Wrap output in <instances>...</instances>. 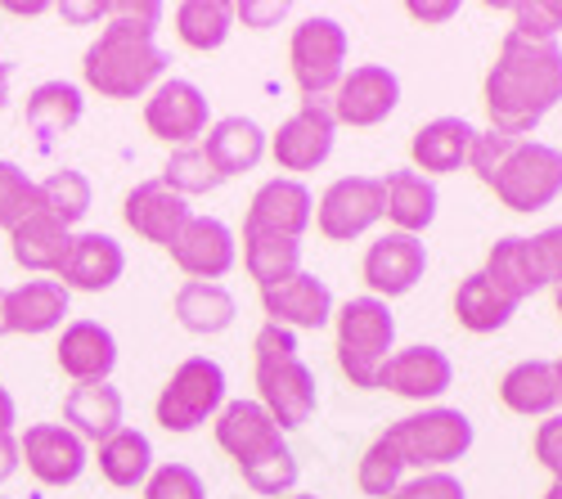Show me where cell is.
I'll return each mask as SVG.
<instances>
[{"instance_id": "26", "label": "cell", "mask_w": 562, "mask_h": 499, "mask_svg": "<svg viewBox=\"0 0 562 499\" xmlns=\"http://www.w3.org/2000/svg\"><path fill=\"white\" fill-rule=\"evenodd\" d=\"M10 248H14V261L23 270H36V275H59L64 261H68V248H72V230L41 207V212H32L27 220H19L10 230Z\"/></svg>"}, {"instance_id": "54", "label": "cell", "mask_w": 562, "mask_h": 499, "mask_svg": "<svg viewBox=\"0 0 562 499\" xmlns=\"http://www.w3.org/2000/svg\"><path fill=\"white\" fill-rule=\"evenodd\" d=\"M553 374H558V400H562V360H553Z\"/></svg>"}, {"instance_id": "22", "label": "cell", "mask_w": 562, "mask_h": 499, "mask_svg": "<svg viewBox=\"0 0 562 499\" xmlns=\"http://www.w3.org/2000/svg\"><path fill=\"white\" fill-rule=\"evenodd\" d=\"M126 270V252L113 235H100V230H86V235H72V248H68V261L59 270V284L72 293H104L122 280Z\"/></svg>"}, {"instance_id": "14", "label": "cell", "mask_w": 562, "mask_h": 499, "mask_svg": "<svg viewBox=\"0 0 562 499\" xmlns=\"http://www.w3.org/2000/svg\"><path fill=\"white\" fill-rule=\"evenodd\" d=\"M364 284H369V297L379 302H392V297H405L418 288V280L428 275V248L418 235H401V230H387L369 243L364 252Z\"/></svg>"}, {"instance_id": "7", "label": "cell", "mask_w": 562, "mask_h": 499, "mask_svg": "<svg viewBox=\"0 0 562 499\" xmlns=\"http://www.w3.org/2000/svg\"><path fill=\"white\" fill-rule=\"evenodd\" d=\"M347 55H351V41L338 19L329 14L302 19L289 41V64H293V81L302 90V100H329L347 72Z\"/></svg>"}, {"instance_id": "18", "label": "cell", "mask_w": 562, "mask_h": 499, "mask_svg": "<svg viewBox=\"0 0 562 499\" xmlns=\"http://www.w3.org/2000/svg\"><path fill=\"white\" fill-rule=\"evenodd\" d=\"M261 310H266V325H279L289 333H315L324 325H334V288L319 275H311V270H302L289 284L266 288Z\"/></svg>"}, {"instance_id": "19", "label": "cell", "mask_w": 562, "mask_h": 499, "mask_svg": "<svg viewBox=\"0 0 562 499\" xmlns=\"http://www.w3.org/2000/svg\"><path fill=\"white\" fill-rule=\"evenodd\" d=\"M311 220H315V194L302 185V180H293V175L266 180V185L252 194L248 216H244L248 230L284 235V239H297V243L311 230Z\"/></svg>"}, {"instance_id": "36", "label": "cell", "mask_w": 562, "mask_h": 499, "mask_svg": "<svg viewBox=\"0 0 562 499\" xmlns=\"http://www.w3.org/2000/svg\"><path fill=\"white\" fill-rule=\"evenodd\" d=\"M176 32L190 50H221L234 32V5L229 0H184L176 10Z\"/></svg>"}, {"instance_id": "11", "label": "cell", "mask_w": 562, "mask_h": 499, "mask_svg": "<svg viewBox=\"0 0 562 499\" xmlns=\"http://www.w3.org/2000/svg\"><path fill=\"white\" fill-rule=\"evenodd\" d=\"M383 220V180L379 175H338L315 203V225L329 243H351Z\"/></svg>"}, {"instance_id": "35", "label": "cell", "mask_w": 562, "mask_h": 499, "mask_svg": "<svg viewBox=\"0 0 562 499\" xmlns=\"http://www.w3.org/2000/svg\"><path fill=\"white\" fill-rule=\"evenodd\" d=\"M100 473L117 490L145 486L149 473H154V445H149V436L135 432V428H117L109 441H100Z\"/></svg>"}, {"instance_id": "12", "label": "cell", "mask_w": 562, "mask_h": 499, "mask_svg": "<svg viewBox=\"0 0 562 499\" xmlns=\"http://www.w3.org/2000/svg\"><path fill=\"white\" fill-rule=\"evenodd\" d=\"M401 104V77L383 64H360V68H347L334 100H329V113L338 126H379L396 113Z\"/></svg>"}, {"instance_id": "40", "label": "cell", "mask_w": 562, "mask_h": 499, "mask_svg": "<svg viewBox=\"0 0 562 499\" xmlns=\"http://www.w3.org/2000/svg\"><path fill=\"white\" fill-rule=\"evenodd\" d=\"M32 212H41V190L36 180L19 167L0 158V230H14L19 220H27Z\"/></svg>"}, {"instance_id": "48", "label": "cell", "mask_w": 562, "mask_h": 499, "mask_svg": "<svg viewBox=\"0 0 562 499\" xmlns=\"http://www.w3.org/2000/svg\"><path fill=\"white\" fill-rule=\"evenodd\" d=\"M405 10H409V19H418V23H450V19L459 14L454 0H441V5H428V0L418 5V0H414V5H405Z\"/></svg>"}, {"instance_id": "16", "label": "cell", "mask_w": 562, "mask_h": 499, "mask_svg": "<svg viewBox=\"0 0 562 499\" xmlns=\"http://www.w3.org/2000/svg\"><path fill=\"white\" fill-rule=\"evenodd\" d=\"M167 252L190 280L221 284V275H229L234 261H239V239L221 216H194Z\"/></svg>"}, {"instance_id": "47", "label": "cell", "mask_w": 562, "mask_h": 499, "mask_svg": "<svg viewBox=\"0 0 562 499\" xmlns=\"http://www.w3.org/2000/svg\"><path fill=\"white\" fill-rule=\"evenodd\" d=\"M289 14V5H234V19H244L248 27H270Z\"/></svg>"}, {"instance_id": "4", "label": "cell", "mask_w": 562, "mask_h": 499, "mask_svg": "<svg viewBox=\"0 0 562 499\" xmlns=\"http://www.w3.org/2000/svg\"><path fill=\"white\" fill-rule=\"evenodd\" d=\"M252 360H257V400L261 410L279 423V432H297L302 423H311L315 415V374L297 355V333L279 329V325H261V333L252 338Z\"/></svg>"}, {"instance_id": "32", "label": "cell", "mask_w": 562, "mask_h": 499, "mask_svg": "<svg viewBox=\"0 0 562 499\" xmlns=\"http://www.w3.org/2000/svg\"><path fill=\"white\" fill-rule=\"evenodd\" d=\"M81 109H86V100H81V90L72 81H41L27 95L23 122H27V131L36 135L41 145H50L55 135H64V131H72L81 122Z\"/></svg>"}, {"instance_id": "9", "label": "cell", "mask_w": 562, "mask_h": 499, "mask_svg": "<svg viewBox=\"0 0 562 499\" xmlns=\"http://www.w3.org/2000/svg\"><path fill=\"white\" fill-rule=\"evenodd\" d=\"M221 405H225V370L207 355H190L158 392L154 415L167 432H194L221 415Z\"/></svg>"}, {"instance_id": "24", "label": "cell", "mask_w": 562, "mask_h": 499, "mask_svg": "<svg viewBox=\"0 0 562 499\" xmlns=\"http://www.w3.org/2000/svg\"><path fill=\"white\" fill-rule=\"evenodd\" d=\"M437 203H441L437 180L418 175L414 167H401V171L383 175V216L392 220V230L424 239V230L437 220Z\"/></svg>"}, {"instance_id": "30", "label": "cell", "mask_w": 562, "mask_h": 499, "mask_svg": "<svg viewBox=\"0 0 562 499\" xmlns=\"http://www.w3.org/2000/svg\"><path fill=\"white\" fill-rule=\"evenodd\" d=\"M64 428H72L81 441H109L122 428V392L109 383H77L64 396Z\"/></svg>"}, {"instance_id": "2", "label": "cell", "mask_w": 562, "mask_h": 499, "mask_svg": "<svg viewBox=\"0 0 562 499\" xmlns=\"http://www.w3.org/2000/svg\"><path fill=\"white\" fill-rule=\"evenodd\" d=\"M162 23L158 0H139V5H109L104 32L86 45L81 77L104 100H135L167 77V50L154 41Z\"/></svg>"}, {"instance_id": "42", "label": "cell", "mask_w": 562, "mask_h": 499, "mask_svg": "<svg viewBox=\"0 0 562 499\" xmlns=\"http://www.w3.org/2000/svg\"><path fill=\"white\" fill-rule=\"evenodd\" d=\"M145 499H207V486L190 464H162L149 473Z\"/></svg>"}, {"instance_id": "45", "label": "cell", "mask_w": 562, "mask_h": 499, "mask_svg": "<svg viewBox=\"0 0 562 499\" xmlns=\"http://www.w3.org/2000/svg\"><path fill=\"white\" fill-rule=\"evenodd\" d=\"M531 252L544 275V288H558L562 284V225H549V230L531 235Z\"/></svg>"}, {"instance_id": "8", "label": "cell", "mask_w": 562, "mask_h": 499, "mask_svg": "<svg viewBox=\"0 0 562 499\" xmlns=\"http://www.w3.org/2000/svg\"><path fill=\"white\" fill-rule=\"evenodd\" d=\"M486 190L508 212H544L562 194V149L544 140H518Z\"/></svg>"}, {"instance_id": "37", "label": "cell", "mask_w": 562, "mask_h": 499, "mask_svg": "<svg viewBox=\"0 0 562 499\" xmlns=\"http://www.w3.org/2000/svg\"><path fill=\"white\" fill-rule=\"evenodd\" d=\"M356 481H360V495H369V499H392L396 486L405 481V460L396 455L387 432L369 441V450L360 455V468H356Z\"/></svg>"}, {"instance_id": "20", "label": "cell", "mask_w": 562, "mask_h": 499, "mask_svg": "<svg viewBox=\"0 0 562 499\" xmlns=\"http://www.w3.org/2000/svg\"><path fill=\"white\" fill-rule=\"evenodd\" d=\"M122 216H126V225L139 239H149L158 248H171L184 225L194 220V207H190V199H180L176 190H167L162 180H139V185L126 194V203H122Z\"/></svg>"}, {"instance_id": "46", "label": "cell", "mask_w": 562, "mask_h": 499, "mask_svg": "<svg viewBox=\"0 0 562 499\" xmlns=\"http://www.w3.org/2000/svg\"><path fill=\"white\" fill-rule=\"evenodd\" d=\"M536 460L553 481H562V410L536 428Z\"/></svg>"}, {"instance_id": "6", "label": "cell", "mask_w": 562, "mask_h": 499, "mask_svg": "<svg viewBox=\"0 0 562 499\" xmlns=\"http://www.w3.org/2000/svg\"><path fill=\"white\" fill-rule=\"evenodd\" d=\"M396 455L405 460V468L418 473H446L450 464H459L477 441V428L454 405H428L418 415H405L387 428Z\"/></svg>"}, {"instance_id": "33", "label": "cell", "mask_w": 562, "mask_h": 499, "mask_svg": "<svg viewBox=\"0 0 562 499\" xmlns=\"http://www.w3.org/2000/svg\"><path fill=\"white\" fill-rule=\"evenodd\" d=\"M244 265L257 280V288H279L293 275H302V243L284 239V235H266V230H248L244 225Z\"/></svg>"}, {"instance_id": "43", "label": "cell", "mask_w": 562, "mask_h": 499, "mask_svg": "<svg viewBox=\"0 0 562 499\" xmlns=\"http://www.w3.org/2000/svg\"><path fill=\"white\" fill-rule=\"evenodd\" d=\"M518 145L513 135H499V131H477L473 135V149H468V167H473V175L482 180V185H491L495 180V171H499V162L508 158V149Z\"/></svg>"}, {"instance_id": "29", "label": "cell", "mask_w": 562, "mask_h": 499, "mask_svg": "<svg viewBox=\"0 0 562 499\" xmlns=\"http://www.w3.org/2000/svg\"><path fill=\"white\" fill-rule=\"evenodd\" d=\"M482 275H486L508 302H518V306H522L531 293L544 288V275H540V265H536V252H531V239H527V235H504V239L486 252Z\"/></svg>"}, {"instance_id": "34", "label": "cell", "mask_w": 562, "mask_h": 499, "mask_svg": "<svg viewBox=\"0 0 562 499\" xmlns=\"http://www.w3.org/2000/svg\"><path fill=\"white\" fill-rule=\"evenodd\" d=\"M513 315H518V302H508L482 270H473L459 288H454V320L468 333H499Z\"/></svg>"}, {"instance_id": "1", "label": "cell", "mask_w": 562, "mask_h": 499, "mask_svg": "<svg viewBox=\"0 0 562 499\" xmlns=\"http://www.w3.org/2000/svg\"><path fill=\"white\" fill-rule=\"evenodd\" d=\"M482 100L491 113V131L531 140V131L562 104V45L508 32L486 72Z\"/></svg>"}, {"instance_id": "25", "label": "cell", "mask_w": 562, "mask_h": 499, "mask_svg": "<svg viewBox=\"0 0 562 499\" xmlns=\"http://www.w3.org/2000/svg\"><path fill=\"white\" fill-rule=\"evenodd\" d=\"M59 370L72 383H109L117 370V338L95 320H72L59 338Z\"/></svg>"}, {"instance_id": "15", "label": "cell", "mask_w": 562, "mask_h": 499, "mask_svg": "<svg viewBox=\"0 0 562 499\" xmlns=\"http://www.w3.org/2000/svg\"><path fill=\"white\" fill-rule=\"evenodd\" d=\"M454 383V365H450V355L441 347H428V342H418V347H401L387 355V365L379 370V383L373 387H383L401 400H437L446 396Z\"/></svg>"}, {"instance_id": "39", "label": "cell", "mask_w": 562, "mask_h": 499, "mask_svg": "<svg viewBox=\"0 0 562 499\" xmlns=\"http://www.w3.org/2000/svg\"><path fill=\"white\" fill-rule=\"evenodd\" d=\"M162 185L167 190H176L180 199H194V194H212L216 185H225V180L216 175V167L207 162V154L199 149V145H184V149H176L171 158H167V167H162Z\"/></svg>"}, {"instance_id": "27", "label": "cell", "mask_w": 562, "mask_h": 499, "mask_svg": "<svg viewBox=\"0 0 562 499\" xmlns=\"http://www.w3.org/2000/svg\"><path fill=\"white\" fill-rule=\"evenodd\" d=\"M199 149L207 154V162L216 167V175L229 180V175L252 171L266 158V131L252 117H221L216 126H207Z\"/></svg>"}, {"instance_id": "52", "label": "cell", "mask_w": 562, "mask_h": 499, "mask_svg": "<svg viewBox=\"0 0 562 499\" xmlns=\"http://www.w3.org/2000/svg\"><path fill=\"white\" fill-rule=\"evenodd\" d=\"M10 104V64H0V109Z\"/></svg>"}, {"instance_id": "38", "label": "cell", "mask_w": 562, "mask_h": 499, "mask_svg": "<svg viewBox=\"0 0 562 499\" xmlns=\"http://www.w3.org/2000/svg\"><path fill=\"white\" fill-rule=\"evenodd\" d=\"M36 190H41V207L50 212L59 225H68V230L90 212V180H86L77 167H59V171H50Z\"/></svg>"}, {"instance_id": "44", "label": "cell", "mask_w": 562, "mask_h": 499, "mask_svg": "<svg viewBox=\"0 0 562 499\" xmlns=\"http://www.w3.org/2000/svg\"><path fill=\"white\" fill-rule=\"evenodd\" d=\"M392 499H468V490L454 473H418V477L401 481Z\"/></svg>"}, {"instance_id": "21", "label": "cell", "mask_w": 562, "mask_h": 499, "mask_svg": "<svg viewBox=\"0 0 562 499\" xmlns=\"http://www.w3.org/2000/svg\"><path fill=\"white\" fill-rule=\"evenodd\" d=\"M68 315V288L59 280H27L0 293V333H50Z\"/></svg>"}, {"instance_id": "51", "label": "cell", "mask_w": 562, "mask_h": 499, "mask_svg": "<svg viewBox=\"0 0 562 499\" xmlns=\"http://www.w3.org/2000/svg\"><path fill=\"white\" fill-rule=\"evenodd\" d=\"M68 19H109V5H64Z\"/></svg>"}, {"instance_id": "28", "label": "cell", "mask_w": 562, "mask_h": 499, "mask_svg": "<svg viewBox=\"0 0 562 499\" xmlns=\"http://www.w3.org/2000/svg\"><path fill=\"white\" fill-rule=\"evenodd\" d=\"M499 405L522 419H549L558 415V374L553 360H518L504 378H499Z\"/></svg>"}, {"instance_id": "13", "label": "cell", "mask_w": 562, "mask_h": 499, "mask_svg": "<svg viewBox=\"0 0 562 499\" xmlns=\"http://www.w3.org/2000/svg\"><path fill=\"white\" fill-rule=\"evenodd\" d=\"M207 117H212L207 95L184 77H162L145 100V126L176 149L199 145V135H207Z\"/></svg>"}, {"instance_id": "10", "label": "cell", "mask_w": 562, "mask_h": 499, "mask_svg": "<svg viewBox=\"0 0 562 499\" xmlns=\"http://www.w3.org/2000/svg\"><path fill=\"white\" fill-rule=\"evenodd\" d=\"M334 140H338V122L329 113V100H302V109L289 122H279L266 149L279 171H293L297 180L302 171H315L334 158Z\"/></svg>"}, {"instance_id": "23", "label": "cell", "mask_w": 562, "mask_h": 499, "mask_svg": "<svg viewBox=\"0 0 562 499\" xmlns=\"http://www.w3.org/2000/svg\"><path fill=\"white\" fill-rule=\"evenodd\" d=\"M477 126L468 117H432L414 131L409 140V158L418 175H450L459 167H468V149H473Z\"/></svg>"}, {"instance_id": "5", "label": "cell", "mask_w": 562, "mask_h": 499, "mask_svg": "<svg viewBox=\"0 0 562 499\" xmlns=\"http://www.w3.org/2000/svg\"><path fill=\"white\" fill-rule=\"evenodd\" d=\"M334 329H338V370L351 378V387L373 392L379 370L396 351V315L379 297H351L334 306Z\"/></svg>"}, {"instance_id": "50", "label": "cell", "mask_w": 562, "mask_h": 499, "mask_svg": "<svg viewBox=\"0 0 562 499\" xmlns=\"http://www.w3.org/2000/svg\"><path fill=\"white\" fill-rule=\"evenodd\" d=\"M14 423H19V405L5 387H0V432H14Z\"/></svg>"}, {"instance_id": "53", "label": "cell", "mask_w": 562, "mask_h": 499, "mask_svg": "<svg viewBox=\"0 0 562 499\" xmlns=\"http://www.w3.org/2000/svg\"><path fill=\"white\" fill-rule=\"evenodd\" d=\"M544 499H562V481H553V486L544 490Z\"/></svg>"}, {"instance_id": "31", "label": "cell", "mask_w": 562, "mask_h": 499, "mask_svg": "<svg viewBox=\"0 0 562 499\" xmlns=\"http://www.w3.org/2000/svg\"><path fill=\"white\" fill-rule=\"evenodd\" d=\"M239 315V302L225 284H203V280H184L180 293H176V320L199 333V338H212V333H225Z\"/></svg>"}, {"instance_id": "49", "label": "cell", "mask_w": 562, "mask_h": 499, "mask_svg": "<svg viewBox=\"0 0 562 499\" xmlns=\"http://www.w3.org/2000/svg\"><path fill=\"white\" fill-rule=\"evenodd\" d=\"M19 436L14 432H0V481H10L19 473Z\"/></svg>"}, {"instance_id": "56", "label": "cell", "mask_w": 562, "mask_h": 499, "mask_svg": "<svg viewBox=\"0 0 562 499\" xmlns=\"http://www.w3.org/2000/svg\"><path fill=\"white\" fill-rule=\"evenodd\" d=\"M289 499H319V495H289Z\"/></svg>"}, {"instance_id": "55", "label": "cell", "mask_w": 562, "mask_h": 499, "mask_svg": "<svg viewBox=\"0 0 562 499\" xmlns=\"http://www.w3.org/2000/svg\"><path fill=\"white\" fill-rule=\"evenodd\" d=\"M553 306H558V315H562V284L553 288Z\"/></svg>"}, {"instance_id": "3", "label": "cell", "mask_w": 562, "mask_h": 499, "mask_svg": "<svg viewBox=\"0 0 562 499\" xmlns=\"http://www.w3.org/2000/svg\"><path fill=\"white\" fill-rule=\"evenodd\" d=\"M212 432H216V445L239 464L244 481L257 495L289 499L297 490V477H302L297 455L289 436L279 432V423L261 410V400H225Z\"/></svg>"}, {"instance_id": "17", "label": "cell", "mask_w": 562, "mask_h": 499, "mask_svg": "<svg viewBox=\"0 0 562 499\" xmlns=\"http://www.w3.org/2000/svg\"><path fill=\"white\" fill-rule=\"evenodd\" d=\"M19 460L41 486H72L86 473V441L64 423H32L19 436Z\"/></svg>"}, {"instance_id": "41", "label": "cell", "mask_w": 562, "mask_h": 499, "mask_svg": "<svg viewBox=\"0 0 562 499\" xmlns=\"http://www.w3.org/2000/svg\"><path fill=\"white\" fill-rule=\"evenodd\" d=\"M513 14V27L527 41H558L562 32V0H518V5H508Z\"/></svg>"}]
</instances>
